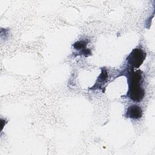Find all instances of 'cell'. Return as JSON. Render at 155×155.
<instances>
[{
	"label": "cell",
	"instance_id": "6da1fadb",
	"mask_svg": "<svg viewBox=\"0 0 155 155\" xmlns=\"http://www.w3.org/2000/svg\"><path fill=\"white\" fill-rule=\"evenodd\" d=\"M122 72L125 74L122 75H125L127 78L128 84V90L126 97L135 102H141L145 96V90L142 87V71L140 70L134 71V68H131Z\"/></svg>",
	"mask_w": 155,
	"mask_h": 155
},
{
	"label": "cell",
	"instance_id": "3957f363",
	"mask_svg": "<svg viewBox=\"0 0 155 155\" xmlns=\"http://www.w3.org/2000/svg\"><path fill=\"white\" fill-rule=\"evenodd\" d=\"M142 114L143 112L141 107L137 105L133 104L127 108L125 116L133 119H139L142 117Z\"/></svg>",
	"mask_w": 155,
	"mask_h": 155
},
{
	"label": "cell",
	"instance_id": "5b68a950",
	"mask_svg": "<svg viewBox=\"0 0 155 155\" xmlns=\"http://www.w3.org/2000/svg\"><path fill=\"white\" fill-rule=\"evenodd\" d=\"M88 42L85 40H80L73 44V47L76 50H83L86 48Z\"/></svg>",
	"mask_w": 155,
	"mask_h": 155
},
{
	"label": "cell",
	"instance_id": "277c9868",
	"mask_svg": "<svg viewBox=\"0 0 155 155\" xmlns=\"http://www.w3.org/2000/svg\"><path fill=\"white\" fill-rule=\"evenodd\" d=\"M108 80V74L107 71L105 68H101V73L99 76L95 84L90 88L91 90H96V89H100L101 90V87H102L103 84L106 83Z\"/></svg>",
	"mask_w": 155,
	"mask_h": 155
},
{
	"label": "cell",
	"instance_id": "7a4b0ae2",
	"mask_svg": "<svg viewBox=\"0 0 155 155\" xmlns=\"http://www.w3.org/2000/svg\"><path fill=\"white\" fill-rule=\"evenodd\" d=\"M146 53L141 48H134L127 58L128 64L133 68H138L146 58Z\"/></svg>",
	"mask_w": 155,
	"mask_h": 155
}]
</instances>
